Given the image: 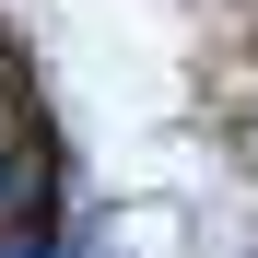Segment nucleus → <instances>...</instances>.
I'll list each match as a JSON object with an SVG mask.
<instances>
[{"label":"nucleus","instance_id":"f257e3e1","mask_svg":"<svg viewBox=\"0 0 258 258\" xmlns=\"http://www.w3.org/2000/svg\"><path fill=\"white\" fill-rule=\"evenodd\" d=\"M24 200V164H12V141H0V211H12Z\"/></svg>","mask_w":258,"mask_h":258}]
</instances>
